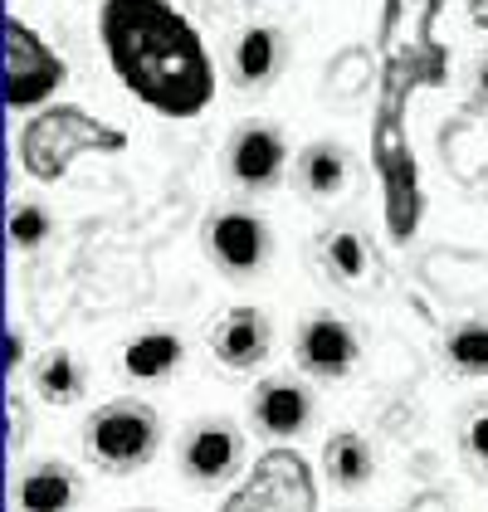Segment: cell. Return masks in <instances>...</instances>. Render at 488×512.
<instances>
[{"label": "cell", "instance_id": "ba28073f", "mask_svg": "<svg viewBox=\"0 0 488 512\" xmlns=\"http://www.w3.org/2000/svg\"><path fill=\"white\" fill-rule=\"evenodd\" d=\"M293 356H298V366H303L308 376L342 381V376L357 366V356H362V337H357L352 322H342V317H332V313H318L298 327Z\"/></svg>", "mask_w": 488, "mask_h": 512}, {"label": "cell", "instance_id": "52a82bcc", "mask_svg": "<svg viewBox=\"0 0 488 512\" xmlns=\"http://www.w3.org/2000/svg\"><path fill=\"white\" fill-rule=\"evenodd\" d=\"M288 142L274 122H244L225 147V171L244 196H264L284 181Z\"/></svg>", "mask_w": 488, "mask_h": 512}, {"label": "cell", "instance_id": "7402d4cb", "mask_svg": "<svg viewBox=\"0 0 488 512\" xmlns=\"http://www.w3.org/2000/svg\"><path fill=\"white\" fill-rule=\"evenodd\" d=\"M5 366H10V371L20 366V337H15V332L5 337Z\"/></svg>", "mask_w": 488, "mask_h": 512}, {"label": "cell", "instance_id": "277c9868", "mask_svg": "<svg viewBox=\"0 0 488 512\" xmlns=\"http://www.w3.org/2000/svg\"><path fill=\"white\" fill-rule=\"evenodd\" d=\"M59 83H64V59L30 25L5 20V103L10 108H35Z\"/></svg>", "mask_w": 488, "mask_h": 512}, {"label": "cell", "instance_id": "8992f818", "mask_svg": "<svg viewBox=\"0 0 488 512\" xmlns=\"http://www.w3.org/2000/svg\"><path fill=\"white\" fill-rule=\"evenodd\" d=\"M205 249H210V259H215L220 274L249 278L269 264L274 235H269V225H264L254 210L235 205V210H215V215H210V225H205Z\"/></svg>", "mask_w": 488, "mask_h": 512}, {"label": "cell", "instance_id": "5b68a950", "mask_svg": "<svg viewBox=\"0 0 488 512\" xmlns=\"http://www.w3.org/2000/svg\"><path fill=\"white\" fill-rule=\"evenodd\" d=\"M230 508H318V483L303 454L269 449L230 493Z\"/></svg>", "mask_w": 488, "mask_h": 512}, {"label": "cell", "instance_id": "9a60e30c", "mask_svg": "<svg viewBox=\"0 0 488 512\" xmlns=\"http://www.w3.org/2000/svg\"><path fill=\"white\" fill-rule=\"evenodd\" d=\"M347 181H352L347 147H337V142H313V147H303V157H298V186H303L308 196L332 200V196L347 191Z\"/></svg>", "mask_w": 488, "mask_h": 512}, {"label": "cell", "instance_id": "7a4b0ae2", "mask_svg": "<svg viewBox=\"0 0 488 512\" xmlns=\"http://www.w3.org/2000/svg\"><path fill=\"white\" fill-rule=\"evenodd\" d=\"M118 147H127L118 127H103L74 103L44 108L40 118H30L20 132V161L35 181H59L83 152H118Z\"/></svg>", "mask_w": 488, "mask_h": 512}, {"label": "cell", "instance_id": "e0dca14e", "mask_svg": "<svg viewBox=\"0 0 488 512\" xmlns=\"http://www.w3.org/2000/svg\"><path fill=\"white\" fill-rule=\"evenodd\" d=\"M318 259H323V274L332 283H362L366 269H371V254H366V239L357 230H327L323 235V249H318Z\"/></svg>", "mask_w": 488, "mask_h": 512}, {"label": "cell", "instance_id": "2e32d148", "mask_svg": "<svg viewBox=\"0 0 488 512\" xmlns=\"http://www.w3.org/2000/svg\"><path fill=\"white\" fill-rule=\"evenodd\" d=\"M35 391L44 405H74L88 391V371L74 352H44L35 361Z\"/></svg>", "mask_w": 488, "mask_h": 512}, {"label": "cell", "instance_id": "3957f363", "mask_svg": "<svg viewBox=\"0 0 488 512\" xmlns=\"http://www.w3.org/2000/svg\"><path fill=\"white\" fill-rule=\"evenodd\" d=\"M83 449L98 469L108 473H137L147 469L162 449V415L147 400H108L88 415L83 425Z\"/></svg>", "mask_w": 488, "mask_h": 512}, {"label": "cell", "instance_id": "6da1fadb", "mask_svg": "<svg viewBox=\"0 0 488 512\" xmlns=\"http://www.w3.org/2000/svg\"><path fill=\"white\" fill-rule=\"evenodd\" d=\"M98 40L122 88L162 118H196L215 98V69L196 25L166 0H103Z\"/></svg>", "mask_w": 488, "mask_h": 512}, {"label": "cell", "instance_id": "603a6c76", "mask_svg": "<svg viewBox=\"0 0 488 512\" xmlns=\"http://www.w3.org/2000/svg\"><path fill=\"white\" fill-rule=\"evenodd\" d=\"M474 83H479V98H484V103H488V59H484V64H479V74H474Z\"/></svg>", "mask_w": 488, "mask_h": 512}, {"label": "cell", "instance_id": "d6986e66", "mask_svg": "<svg viewBox=\"0 0 488 512\" xmlns=\"http://www.w3.org/2000/svg\"><path fill=\"white\" fill-rule=\"evenodd\" d=\"M445 361L459 376H488V322H454L445 332Z\"/></svg>", "mask_w": 488, "mask_h": 512}, {"label": "cell", "instance_id": "8fae6325", "mask_svg": "<svg viewBox=\"0 0 488 512\" xmlns=\"http://www.w3.org/2000/svg\"><path fill=\"white\" fill-rule=\"evenodd\" d=\"M249 415H254V425L264 434H279V439L303 434L308 420H313V391L303 381H293V376H269L249 395Z\"/></svg>", "mask_w": 488, "mask_h": 512}, {"label": "cell", "instance_id": "ac0fdd59", "mask_svg": "<svg viewBox=\"0 0 488 512\" xmlns=\"http://www.w3.org/2000/svg\"><path fill=\"white\" fill-rule=\"evenodd\" d=\"M79 503V478L64 469V464H40L20 483V508H74Z\"/></svg>", "mask_w": 488, "mask_h": 512}, {"label": "cell", "instance_id": "4fadbf2b", "mask_svg": "<svg viewBox=\"0 0 488 512\" xmlns=\"http://www.w3.org/2000/svg\"><path fill=\"white\" fill-rule=\"evenodd\" d=\"M323 473L337 493H357L376 473V454H371V444L357 430H337V434H327V444H323Z\"/></svg>", "mask_w": 488, "mask_h": 512}, {"label": "cell", "instance_id": "5bb4252c", "mask_svg": "<svg viewBox=\"0 0 488 512\" xmlns=\"http://www.w3.org/2000/svg\"><path fill=\"white\" fill-rule=\"evenodd\" d=\"M181 337L176 332H166V327H152V332H142V337H132L127 347H122V371L132 376V381H166L176 366H181Z\"/></svg>", "mask_w": 488, "mask_h": 512}, {"label": "cell", "instance_id": "44dd1931", "mask_svg": "<svg viewBox=\"0 0 488 512\" xmlns=\"http://www.w3.org/2000/svg\"><path fill=\"white\" fill-rule=\"evenodd\" d=\"M464 459H469L474 469L488 473V410H479V415L464 425Z\"/></svg>", "mask_w": 488, "mask_h": 512}, {"label": "cell", "instance_id": "7c38bea8", "mask_svg": "<svg viewBox=\"0 0 488 512\" xmlns=\"http://www.w3.org/2000/svg\"><path fill=\"white\" fill-rule=\"evenodd\" d=\"M230 69H235L240 88H269L279 79V69H284V35L274 25H249L240 44H235Z\"/></svg>", "mask_w": 488, "mask_h": 512}, {"label": "cell", "instance_id": "9c48e42d", "mask_svg": "<svg viewBox=\"0 0 488 512\" xmlns=\"http://www.w3.org/2000/svg\"><path fill=\"white\" fill-rule=\"evenodd\" d=\"M240 454L244 439L230 420H201L196 430H186L181 439V473L201 488H215V483H230L240 473Z\"/></svg>", "mask_w": 488, "mask_h": 512}, {"label": "cell", "instance_id": "30bf717a", "mask_svg": "<svg viewBox=\"0 0 488 512\" xmlns=\"http://www.w3.org/2000/svg\"><path fill=\"white\" fill-rule=\"evenodd\" d=\"M274 347V327L259 308H230L210 327V352L230 371H254Z\"/></svg>", "mask_w": 488, "mask_h": 512}, {"label": "cell", "instance_id": "ffe728a7", "mask_svg": "<svg viewBox=\"0 0 488 512\" xmlns=\"http://www.w3.org/2000/svg\"><path fill=\"white\" fill-rule=\"evenodd\" d=\"M49 210L44 205H20L15 215H10V239H15V249H40L44 239H49Z\"/></svg>", "mask_w": 488, "mask_h": 512}]
</instances>
